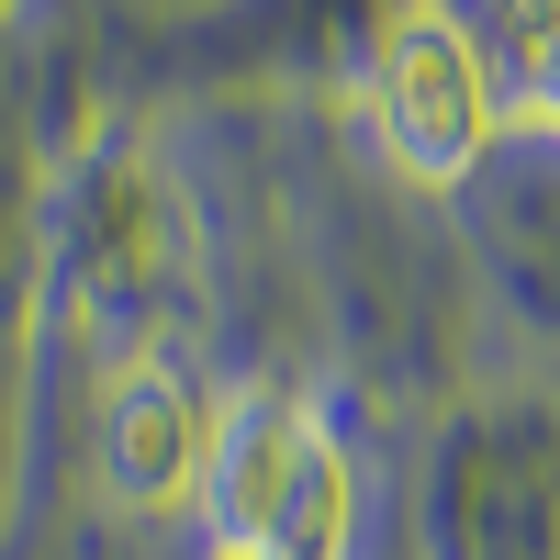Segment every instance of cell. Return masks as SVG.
I'll return each mask as SVG.
<instances>
[{
    "instance_id": "3957f363",
    "label": "cell",
    "mask_w": 560,
    "mask_h": 560,
    "mask_svg": "<svg viewBox=\"0 0 560 560\" xmlns=\"http://www.w3.org/2000/svg\"><path fill=\"white\" fill-rule=\"evenodd\" d=\"M303 448H314V415L280 404V393H247L236 415H224V448H213V527H224V549H236V560L269 549V516H280V493H292Z\"/></svg>"
},
{
    "instance_id": "277c9868",
    "label": "cell",
    "mask_w": 560,
    "mask_h": 560,
    "mask_svg": "<svg viewBox=\"0 0 560 560\" xmlns=\"http://www.w3.org/2000/svg\"><path fill=\"white\" fill-rule=\"evenodd\" d=\"M348 516H359L348 459H337V438L314 427V448H303L292 493H280V516H269V549H258V560H337V549H348Z\"/></svg>"
},
{
    "instance_id": "7a4b0ae2",
    "label": "cell",
    "mask_w": 560,
    "mask_h": 560,
    "mask_svg": "<svg viewBox=\"0 0 560 560\" xmlns=\"http://www.w3.org/2000/svg\"><path fill=\"white\" fill-rule=\"evenodd\" d=\"M202 482V415L168 370H124L102 404V493L113 504H179Z\"/></svg>"
},
{
    "instance_id": "6da1fadb",
    "label": "cell",
    "mask_w": 560,
    "mask_h": 560,
    "mask_svg": "<svg viewBox=\"0 0 560 560\" xmlns=\"http://www.w3.org/2000/svg\"><path fill=\"white\" fill-rule=\"evenodd\" d=\"M370 113H382V147L404 158V179H471L482 147H493L482 45L448 12H404L382 34V68H370Z\"/></svg>"
},
{
    "instance_id": "5b68a950",
    "label": "cell",
    "mask_w": 560,
    "mask_h": 560,
    "mask_svg": "<svg viewBox=\"0 0 560 560\" xmlns=\"http://www.w3.org/2000/svg\"><path fill=\"white\" fill-rule=\"evenodd\" d=\"M493 34H504V79H516V102L560 124V0H493Z\"/></svg>"
}]
</instances>
